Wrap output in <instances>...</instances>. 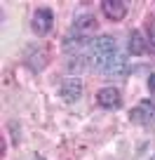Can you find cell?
Segmentation results:
<instances>
[{
    "label": "cell",
    "mask_w": 155,
    "mask_h": 160,
    "mask_svg": "<svg viewBox=\"0 0 155 160\" xmlns=\"http://www.w3.org/2000/svg\"><path fill=\"white\" fill-rule=\"evenodd\" d=\"M132 120L141 122V125H153L155 122V104L153 101H141L134 111H132Z\"/></svg>",
    "instance_id": "cell-3"
},
{
    "label": "cell",
    "mask_w": 155,
    "mask_h": 160,
    "mask_svg": "<svg viewBox=\"0 0 155 160\" xmlns=\"http://www.w3.org/2000/svg\"><path fill=\"white\" fill-rule=\"evenodd\" d=\"M80 94H82V85H80L78 78H66L64 82H61V97H64L66 101L80 99Z\"/></svg>",
    "instance_id": "cell-6"
},
{
    "label": "cell",
    "mask_w": 155,
    "mask_h": 160,
    "mask_svg": "<svg viewBox=\"0 0 155 160\" xmlns=\"http://www.w3.org/2000/svg\"><path fill=\"white\" fill-rule=\"evenodd\" d=\"M87 57H90L92 66L99 71H108V66L118 59V47H115V40L110 35H99L96 40H92L87 45Z\"/></svg>",
    "instance_id": "cell-1"
},
{
    "label": "cell",
    "mask_w": 155,
    "mask_h": 160,
    "mask_svg": "<svg viewBox=\"0 0 155 160\" xmlns=\"http://www.w3.org/2000/svg\"><path fill=\"white\" fill-rule=\"evenodd\" d=\"M101 10H104V14L108 17L110 21H120L122 17L127 14V2H122V0H104V2H101Z\"/></svg>",
    "instance_id": "cell-4"
},
{
    "label": "cell",
    "mask_w": 155,
    "mask_h": 160,
    "mask_svg": "<svg viewBox=\"0 0 155 160\" xmlns=\"http://www.w3.org/2000/svg\"><path fill=\"white\" fill-rule=\"evenodd\" d=\"M52 24H54V14H52V10H47V7L35 10V14H33V31H35L38 35L50 33Z\"/></svg>",
    "instance_id": "cell-2"
},
{
    "label": "cell",
    "mask_w": 155,
    "mask_h": 160,
    "mask_svg": "<svg viewBox=\"0 0 155 160\" xmlns=\"http://www.w3.org/2000/svg\"><path fill=\"white\" fill-rule=\"evenodd\" d=\"M35 160H42V158H35Z\"/></svg>",
    "instance_id": "cell-11"
},
{
    "label": "cell",
    "mask_w": 155,
    "mask_h": 160,
    "mask_svg": "<svg viewBox=\"0 0 155 160\" xmlns=\"http://www.w3.org/2000/svg\"><path fill=\"white\" fill-rule=\"evenodd\" d=\"M143 50H146V40H143V35H141V31H132V35H129V52L132 54H141Z\"/></svg>",
    "instance_id": "cell-8"
},
{
    "label": "cell",
    "mask_w": 155,
    "mask_h": 160,
    "mask_svg": "<svg viewBox=\"0 0 155 160\" xmlns=\"http://www.w3.org/2000/svg\"><path fill=\"white\" fill-rule=\"evenodd\" d=\"M96 101H99V106H104V108H120V104H122L120 92L115 90V87H104V90H99Z\"/></svg>",
    "instance_id": "cell-5"
},
{
    "label": "cell",
    "mask_w": 155,
    "mask_h": 160,
    "mask_svg": "<svg viewBox=\"0 0 155 160\" xmlns=\"http://www.w3.org/2000/svg\"><path fill=\"white\" fill-rule=\"evenodd\" d=\"M96 28V21H94V17L92 14H80L78 19H75V24H73V31H75V35H90L92 31Z\"/></svg>",
    "instance_id": "cell-7"
},
{
    "label": "cell",
    "mask_w": 155,
    "mask_h": 160,
    "mask_svg": "<svg viewBox=\"0 0 155 160\" xmlns=\"http://www.w3.org/2000/svg\"><path fill=\"white\" fill-rule=\"evenodd\" d=\"M148 42L155 47V19L150 21V26H148Z\"/></svg>",
    "instance_id": "cell-9"
},
{
    "label": "cell",
    "mask_w": 155,
    "mask_h": 160,
    "mask_svg": "<svg viewBox=\"0 0 155 160\" xmlns=\"http://www.w3.org/2000/svg\"><path fill=\"white\" fill-rule=\"evenodd\" d=\"M148 90H150V92H155V73L148 78Z\"/></svg>",
    "instance_id": "cell-10"
}]
</instances>
